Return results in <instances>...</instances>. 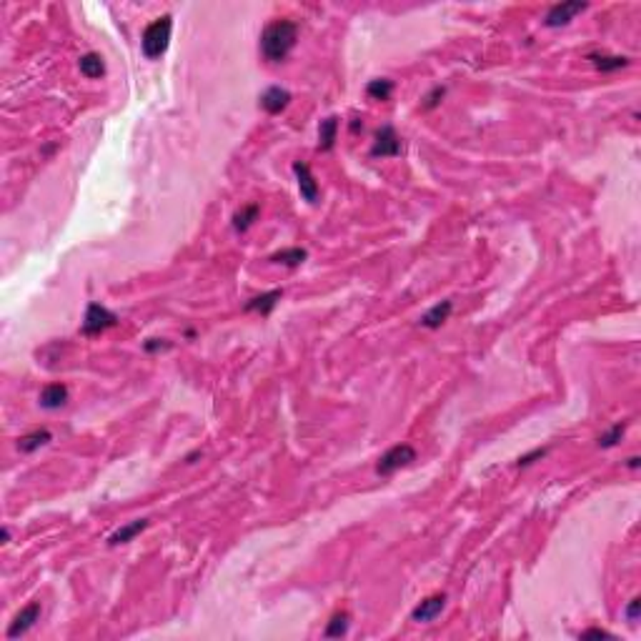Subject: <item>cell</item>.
<instances>
[{
	"mask_svg": "<svg viewBox=\"0 0 641 641\" xmlns=\"http://www.w3.org/2000/svg\"><path fill=\"white\" fill-rule=\"evenodd\" d=\"M50 441H53V434H50L48 428H35V431H30V434L18 439V451H21V454H33V451H38V448Z\"/></svg>",
	"mask_w": 641,
	"mask_h": 641,
	"instance_id": "9a60e30c",
	"label": "cell"
},
{
	"mask_svg": "<svg viewBox=\"0 0 641 641\" xmlns=\"http://www.w3.org/2000/svg\"><path fill=\"white\" fill-rule=\"evenodd\" d=\"M298 41V23L281 18L269 23L261 33V56L269 63H283L296 48Z\"/></svg>",
	"mask_w": 641,
	"mask_h": 641,
	"instance_id": "6da1fadb",
	"label": "cell"
},
{
	"mask_svg": "<svg viewBox=\"0 0 641 641\" xmlns=\"http://www.w3.org/2000/svg\"><path fill=\"white\" fill-rule=\"evenodd\" d=\"M293 173H296V183H298V191H301V198H304L306 203H316L318 183H316V178H313V173H311V166L304 163V160H296V163H293Z\"/></svg>",
	"mask_w": 641,
	"mask_h": 641,
	"instance_id": "ba28073f",
	"label": "cell"
},
{
	"mask_svg": "<svg viewBox=\"0 0 641 641\" xmlns=\"http://www.w3.org/2000/svg\"><path fill=\"white\" fill-rule=\"evenodd\" d=\"M41 601H30L28 607L21 609V613H15V619L8 627V639H21L35 627V621H41Z\"/></svg>",
	"mask_w": 641,
	"mask_h": 641,
	"instance_id": "52a82bcc",
	"label": "cell"
},
{
	"mask_svg": "<svg viewBox=\"0 0 641 641\" xmlns=\"http://www.w3.org/2000/svg\"><path fill=\"white\" fill-rule=\"evenodd\" d=\"M113 326H118V316L113 311H108L101 304H88L81 333H83V336H101V333L113 328Z\"/></svg>",
	"mask_w": 641,
	"mask_h": 641,
	"instance_id": "277c9868",
	"label": "cell"
},
{
	"mask_svg": "<svg viewBox=\"0 0 641 641\" xmlns=\"http://www.w3.org/2000/svg\"><path fill=\"white\" fill-rule=\"evenodd\" d=\"M443 607H446V593L426 596V599L421 601L419 607L411 611V621H416V624H428V621H434L436 616L443 611Z\"/></svg>",
	"mask_w": 641,
	"mask_h": 641,
	"instance_id": "9c48e42d",
	"label": "cell"
},
{
	"mask_svg": "<svg viewBox=\"0 0 641 641\" xmlns=\"http://www.w3.org/2000/svg\"><path fill=\"white\" fill-rule=\"evenodd\" d=\"M586 8H589V3H579V0H571V3H556V6H551L549 10H546V28H561V25H566V23H571L574 18L579 13H584Z\"/></svg>",
	"mask_w": 641,
	"mask_h": 641,
	"instance_id": "8992f818",
	"label": "cell"
},
{
	"mask_svg": "<svg viewBox=\"0 0 641 641\" xmlns=\"http://www.w3.org/2000/svg\"><path fill=\"white\" fill-rule=\"evenodd\" d=\"M81 73H83L85 78H90V81H96V78H101L105 73V63L103 58L98 56V53H85V56H81Z\"/></svg>",
	"mask_w": 641,
	"mask_h": 641,
	"instance_id": "d6986e66",
	"label": "cell"
},
{
	"mask_svg": "<svg viewBox=\"0 0 641 641\" xmlns=\"http://www.w3.org/2000/svg\"><path fill=\"white\" fill-rule=\"evenodd\" d=\"M627 466H629V469H636V466H639V456H631Z\"/></svg>",
	"mask_w": 641,
	"mask_h": 641,
	"instance_id": "f546056e",
	"label": "cell"
},
{
	"mask_svg": "<svg viewBox=\"0 0 641 641\" xmlns=\"http://www.w3.org/2000/svg\"><path fill=\"white\" fill-rule=\"evenodd\" d=\"M148 518H136V521H131V524L120 526L118 531H113L111 536H108V546H120V544H128V541H133V538L138 536L140 531L148 529Z\"/></svg>",
	"mask_w": 641,
	"mask_h": 641,
	"instance_id": "4fadbf2b",
	"label": "cell"
},
{
	"mask_svg": "<svg viewBox=\"0 0 641 641\" xmlns=\"http://www.w3.org/2000/svg\"><path fill=\"white\" fill-rule=\"evenodd\" d=\"M306 258H308V253H306L304 249H283L271 255V263H281L286 269H298Z\"/></svg>",
	"mask_w": 641,
	"mask_h": 641,
	"instance_id": "ffe728a7",
	"label": "cell"
},
{
	"mask_svg": "<svg viewBox=\"0 0 641 641\" xmlns=\"http://www.w3.org/2000/svg\"><path fill=\"white\" fill-rule=\"evenodd\" d=\"M416 461V448L411 443H396L381 456L379 463H376V474L379 476H391L399 469H406Z\"/></svg>",
	"mask_w": 641,
	"mask_h": 641,
	"instance_id": "3957f363",
	"label": "cell"
},
{
	"mask_svg": "<svg viewBox=\"0 0 641 641\" xmlns=\"http://www.w3.org/2000/svg\"><path fill=\"white\" fill-rule=\"evenodd\" d=\"M401 153V138L393 125H381L371 145L373 158H396Z\"/></svg>",
	"mask_w": 641,
	"mask_h": 641,
	"instance_id": "5b68a950",
	"label": "cell"
},
{
	"mask_svg": "<svg viewBox=\"0 0 641 641\" xmlns=\"http://www.w3.org/2000/svg\"><path fill=\"white\" fill-rule=\"evenodd\" d=\"M451 311H454V304L451 301H441V304H436L434 308H428L421 316V326L423 328H441L448 321V316H451Z\"/></svg>",
	"mask_w": 641,
	"mask_h": 641,
	"instance_id": "5bb4252c",
	"label": "cell"
},
{
	"mask_svg": "<svg viewBox=\"0 0 641 641\" xmlns=\"http://www.w3.org/2000/svg\"><path fill=\"white\" fill-rule=\"evenodd\" d=\"M336 136H338V118L328 116L318 125V148L321 151H331L333 145H336Z\"/></svg>",
	"mask_w": 641,
	"mask_h": 641,
	"instance_id": "2e32d148",
	"label": "cell"
},
{
	"mask_svg": "<svg viewBox=\"0 0 641 641\" xmlns=\"http://www.w3.org/2000/svg\"><path fill=\"white\" fill-rule=\"evenodd\" d=\"M443 93H446V88H434V90H431V93L426 96V103H423V108H426V111L436 108V105H439V101L443 98Z\"/></svg>",
	"mask_w": 641,
	"mask_h": 641,
	"instance_id": "d4e9b609",
	"label": "cell"
},
{
	"mask_svg": "<svg viewBox=\"0 0 641 641\" xmlns=\"http://www.w3.org/2000/svg\"><path fill=\"white\" fill-rule=\"evenodd\" d=\"M281 296H283V291H269V293H261V296H255V298H251L249 304L243 306V311L246 313H261V316H269L271 311L276 308V304L281 301Z\"/></svg>",
	"mask_w": 641,
	"mask_h": 641,
	"instance_id": "7c38bea8",
	"label": "cell"
},
{
	"mask_svg": "<svg viewBox=\"0 0 641 641\" xmlns=\"http://www.w3.org/2000/svg\"><path fill=\"white\" fill-rule=\"evenodd\" d=\"M0 541H3V544L10 541V529H8V526H3V531H0Z\"/></svg>",
	"mask_w": 641,
	"mask_h": 641,
	"instance_id": "f1b7e54d",
	"label": "cell"
},
{
	"mask_svg": "<svg viewBox=\"0 0 641 641\" xmlns=\"http://www.w3.org/2000/svg\"><path fill=\"white\" fill-rule=\"evenodd\" d=\"M589 61L593 63V68L601 70V73H613V70H621L629 65V58L624 56H607V53H591Z\"/></svg>",
	"mask_w": 641,
	"mask_h": 641,
	"instance_id": "e0dca14e",
	"label": "cell"
},
{
	"mask_svg": "<svg viewBox=\"0 0 641 641\" xmlns=\"http://www.w3.org/2000/svg\"><path fill=\"white\" fill-rule=\"evenodd\" d=\"M348 624H351V616H348L346 611L333 613V619L328 621V627H326L324 636H326V639H338V636H344L346 631H348Z\"/></svg>",
	"mask_w": 641,
	"mask_h": 641,
	"instance_id": "7402d4cb",
	"label": "cell"
},
{
	"mask_svg": "<svg viewBox=\"0 0 641 641\" xmlns=\"http://www.w3.org/2000/svg\"><path fill=\"white\" fill-rule=\"evenodd\" d=\"M624 434H627V421H621V423H613L611 428H609L607 434L599 436V448H613L616 443L624 439Z\"/></svg>",
	"mask_w": 641,
	"mask_h": 641,
	"instance_id": "603a6c76",
	"label": "cell"
},
{
	"mask_svg": "<svg viewBox=\"0 0 641 641\" xmlns=\"http://www.w3.org/2000/svg\"><path fill=\"white\" fill-rule=\"evenodd\" d=\"M145 351H166V348H171V344L168 341H163V338H151V341H145V346H143Z\"/></svg>",
	"mask_w": 641,
	"mask_h": 641,
	"instance_id": "484cf974",
	"label": "cell"
},
{
	"mask_svg": "<svg viewBox=\"0 0 641 641\" xmlns=\"http://www.w3.org/2000/svg\"><path fill=\"white\" fill-rule=\"evenodd\" d=\"M581 639H613V634H609L604 629H586V631H581Z\"/></svg>",
	"mask_w": 641,
	"mask_h": 641,
	"instance_id": "4316f807",
	"label": "cell"
},
{
	"mask_svg": "<svg viewBox=\"0 0 641 641\" xmlns=\"http://www.w3.org/2000/svg\"><path fill=\"white\" fill-rule=\"evenodd\" d=\"M288 103H291V93L286 88H281V85H271V88H266L261 93V108L266 113H271V116L286 111Z\"/></svg>",
	"mask_w": 641,
	"mask_h": 641,
	"instance_id": "30bf717a",
	"label": "cell"
},
{
	"mask_svg": "<svg viewBox=\"0 0 641 641\" xmlns=\"http://www.w3.org/2000/svg\"><path fill=\"white\" fill-rule=\"evenodd\" d=\"M38 401L45 411H56V408L68 403V386L65 383H48V386H43Z\"/></svg>",
	"mask_w": 641,
	"mask_h": 641,
	"instance_id": "8fae6325",
	"label": "cell"
},
{
	"mask_svg": "<svg viewBox=\"0 0 641 641\" xmlns=\"http://www.w3.org/2000/svg\"><path fill=\"white\" fill-rule=\"evenodd\" d=\"M639 609H641V599H631L627 607V619L629 621H636L639 619Z\"/></svg>",
	"mask_w": 641,
	"mask_h": 641,
	"instance_id": "83f0119b",
	"label": "cell"
},
{
	"mask_svg": "<svg viewBox=\"0 0 641 641\" xmlns=\"http://www.w3.org/2000/svg\"><path fill=\"white\" fill-rule=\"evenodd\" d=\"M393 81L391 78H376L371 83L366 85V96L373 98V101H388L393 96Z\"/></svg>",
	"mask_w": 641,
	"mask_h": 641,
	"instance_id": "44dd1931",
	"label": "cell"
},
{
	"mask_svg": "<svg viewBox=\"0 0 641 641\" xmlns=\"http://www.w3.org/2000/svg\"><path fill=\"white\" fill-rule=\"evenodd\" d=\"M171 30H173V18L171 15H160L151 25H145L143 38H140V48H143V56L148 61H156L168 50V43H171Z\"/></svg>",
	"mask_w": 641,
	"mask_h": 641,
	"instance_id": "7a4b0ae2",
	"label": "cell"
},
{
	"mask_svg": "<svg viewBox=\"0 0 641 641\" xmlns=\"http://www.w3.org/2000/svg\"><path fill=\"white\" fill-rule=\"evenodd\" d=\"M258 213H261V206H258V203H249V206H243L241 211H235L233 228L238 231V233H246V231L258 221Z\"/></svg>",
	"mask_w": 641,
	"mask_h": 641,
	"instance_id": "ac0fdd59",
	"label": "cell"
},
{
	"mask_svg": "<svg viewBox=\"0 0 641 641\" xmlns=\"http://www.w3.org/2000/svg\"><path fill=\"white\" fill-rule=\"evenodd\" d=\"M549 454V448H534L531 454H524V456H518V461H516V466H531L534 461H538V459H544V456Z\"/></svg>",
	"mask_w": 641,
	"mask_h": 641,
	"instance_id": "cb8c5ba5",
	"label": "cell"
}]
</instances>
